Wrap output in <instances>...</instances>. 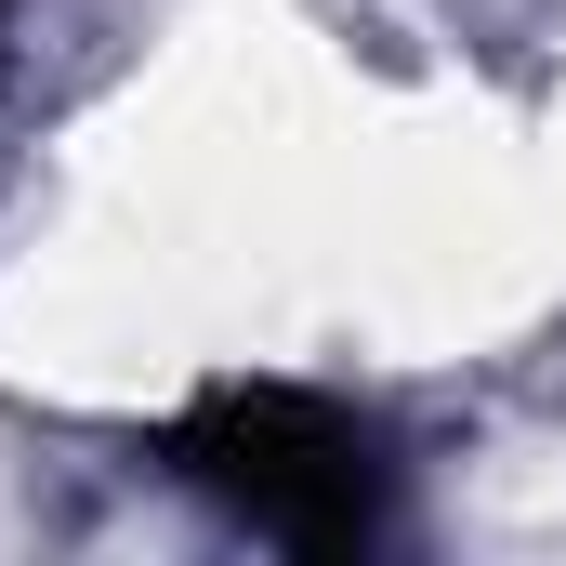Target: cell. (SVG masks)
Listing matches in <instances>:
<instances>
[{"instance_id": "6da1fadb", "label": "cell", "mask_w": 566, "mask_h": 566, "mask_svg": "<svg viewBox=\"0 0 566 566\" xmlns=\"http://www.w3.org/2000/svg\"><path fill=\"white\" fill-rule=\"evenodd\" d=\"M185 474L224 488L264 541H303V554H343L382 514V448L329 396H290V382H224L185 422Z\"/></svg>"}]
</instances>
